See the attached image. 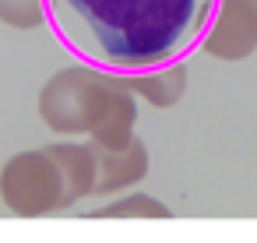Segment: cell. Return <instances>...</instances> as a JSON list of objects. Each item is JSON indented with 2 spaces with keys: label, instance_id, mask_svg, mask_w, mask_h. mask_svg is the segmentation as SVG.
Listing matches in <instances>:
<instances>
[{
  "label": "cell",
  "instance_id": "cell-1",
  "mask_svg": "<svg viewBox=\"0 0 257 243\" xmlns=\"http://www.w3.org/2000/svg\"><path fill=\"white\" fill-rule=\"evenodd\" d=\"M218 0H46L53 36L85 64L138 74L183 60Z\"/></svg>",
  "mask_w": 257,
  "mask_h": 243
},
{
  "label": "cell",
  "instance_id": "cell-2",
  "mask_svg": "<svg viewBox=\"0 0 257 243\" xmlns=\"http://www.w3.org/2000/svg\"><path fill=\"white\" fill-rule=\"evenodd\" d=\"M116 85H120V74L92 67L85 60L71 64V67H60L39 88V99H36L39 120L64 138L92 134V127L99 124L109 95L116 92Z\"/></svg>",
  "mask_w": 257,
  "mask_h": 243
},
{
  "label": "cell",
  "instance_id": "cell-3",
  "mask_svg": "<svg viewBox=\"0 0 257 243\" xmlns=\"http://www.w3.org/2000/svg\"><path fill=\"white\" fill-rule=\"evenodd\" d=\"M0 201H4V208L11 215H25V218L71 208L64 176H60V166H57L50 145L25 148L0 166Z\"/></svg>",
  "mask_w": 257,
  "mask_h": 243
},
{
  "label": "cell",
  "instance_id": "cell-4",
  "mask_svg": "<svg viewBox=\"0 0 257 243\" xmlns=\"http://www.w3.org/2000/svg\"><path fill=\"white\" fill-rule=\"evenodd\" d=\"M201 46L215 60H246L257 50V0H218Z\"/></svg>",
  "mask_w": 257,
  "mask_h": 243
},
{
  "label": "cell",
  "instance_id": "cell-5",
  "mask_svg": "<svg viewBox=\"0 0 257 243\" xmlns=\"http://www.w3.org/2000/svg\"><path fill=\"white\" fill-rule=\"evenodd\" d=\"M88 145L95 155V194H120L148 176V148L138 141V134L123 145Z\"/></svg>",
  "mask_w": 257,
  "mask_h": 243
},
{
  "label": "cell",
  "instance_id": "cell-6",
  "mask_svg": "<svg viewBox=\"0 0 257 243\" xmlns=\"http://www.w3.org/2000/svg\"><path fill=\"white\" fill-rule=\"evenodd\" d=\"M127 88L145 99L148 106L155 109H169L176 106L183 95H187V64L183 60H173V64H162V67H152V71H138V74H123Z\"/></svg>",
  "mask_w": 257,
  "mask_h": 243
},
{
  "label": "cell",
  "instance_id": "cell-7",
  "mask_svg": "<svg viewBox=\"0 0 257 243\" xmlns=\"http://www.w3.org/2000/svg\"><path fill=\"white\" fill-rule=\"evenodd\" d=\"M60 176H64V190H67V204H78L85 197L95 194V155L88 141H57L50 145Z\"/></svg>",
  "mask_w": 257,
  "mask_h": 243
},
{
  "label": "cell",
  "instance_id": "cell-8",
  "mask_svg": "<svg viewBox=\"0 0 257 243\" xmlns=\"http://www.w3.org/2000/svg\"><path fill=\"white\" fill-rule=\"evenodd\" d=\"M95 215L99 218H169L173 211L159 197L141 194V190H131V194H116V201L102 204Z\"/></svg>",
  "mask_w": 257,
  "mask_h": 243
},
{
  "label": "cell",
  "instance_id": "cell-9",
  "mask_svg": "<svg viewBox=\"0 0 257 243\" xmlns=\"http://www.w3.org/2000/svg\"><path fill=\"white\" fill-rule=\"evenodd\" d=\"M0 22L18 32L46 25V0H0Z\"/></svg>",
  "mask_w": 257,
  "mask_h": 243
}]
</instances>
